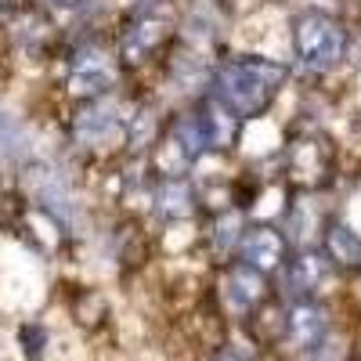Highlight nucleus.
I'll use <instances>...</instances> for the list:
<instances>
[{
	"instance_id": "423d86ee",
	"label": "nucleus",
	"mask_w": 361,
	"mask_h": 361,
	"mask_svg": "<svg viewBox=\"0 0 361 361\" xmlns=\"http://www.w3.org/2000/svg\"><path fill=\"white\" fill-rule=\"evenodd\" d=\"M238 253H243V264L253 271H271L286 264V238L275 228H250L238 238Z\"/></svg>"
},
{
	"instance_id": "4468645a",
	"label": "nucleus",
	"mask_w": 361,
	"mask_h": 361,
	"mask_svg": "<svg viewBox=\"0 0 361 361\" xmlns=\"http://www.w3.org/2000/svg\"><path fill=\"white\" fill-rule=\"evenodd\" d=\"M44 8H54V11H76V8H87L90 0H40Z\"/></svg>"
},
{
	"instance_id": "f257e3e1",
	"label": "nucleus",
	"mask_w": 361,
	"mask_h": 361,
	"mask_svg": "<svg viewBox=\"0 0 361 361\" xmlns=\"http://www.w3.org/2000/svg\"><path fill=\"white\" fill-rule=\"evenodd\" d=\"M286 83V66L271 62L260 54H243V58H228L214 76L217 102L235 116V119H253L271 102L279 98V90Z\"/></svg>"
},
{
	"instance_id": "6e6552de",
	"label": "nucleus",
	"mask_w": 361,
	"mask_h": 361,
	"mask_svg": "<svg viewBox=\"0 0 361 361\" xmlns=\"http://www.w3.org/2000/svg\"><path fill=\"white\" fill-rule=\"evenodd\" d=\"M325 333H329V314H325V307H318V304H296V307H293V314H289V340H293L296 347L314 350V347L325 340Z\"/></svg>"
},
{
	"instance_id": "f8f14e48",
	"label": "nucleus",
	"mask_w": 361,
	"mask_h": 361,
	"mask_svg": "<svg viewBox=\"0 0 361 361\" xmlns=\"http://www.w3.org/2000/svg\"><path fill=\"white\" fill-rule=\"evenodd\" d=\"M322 275H325L322 257L304 253V257H296V260L286 267V286H289V293H311V289L322 282Z\"/></svg>"
},
{
	"instance_id": "9b49d317",
	"label": "nucleus",
	"mask_w": 361,
	"mask_h": 361,
	"mask_svg": "<svg viewBox=\"0 0 361 361\" xmlns=\"http://www.w3.org/2000/svg\"><path fill=\"white\" fill-rule=\"evenodd\" d=\"M329 253L340 267H361V235L347 224H333L329 228Z\"/></svg>"
},
{
	"instance_id": "20e7f679",
	"label": "nucleus",
	"mask_w": 361,
	"mask_h": 361,
	"mask_svg": "<svg viewBox=\"0 0 361 361\" xmlns=\"http://www.w3.org/2000/svg\"><path fill=\"white\" fill-rule=\"evenodd\" d=\"M119 134H123V116H119L116 105L109 102H90L76 112L73 119V137L83 145V148H102L109 141H116Z\"/></svg>"
},
{
	"instance_id": "9d476101",
	"label": "nucleus",
	"mask_w": 361,
	"mask_h": 361,
	"mask_svg": "<svg viewBox=\"0 0 361 361\" xmlns=\"http://www.w3.org/2000/svg\"><path fill=\"white\" fill-rule=\"evenodd\" d=\"M156 202H159V217L177 221V217H188L192 209H195V206H192V202H195V192H192L188 180L170 177V180H163V188H159Z\"/></svg>"
},
{
	"instance_id": "2eb2a0df",
	"label": "nucleus",
	"mask_w": 361,
	"mask_h": 361,
	"mask_svg": "<svg viewBox=\"0 0 361 361\" xmlns=\"http://www.w3.org/2000/svg\"><path fill=\"white\" fill-rule=\"evenodd\" d=\"M214 361H253V357H250V354H243L238 347H224V350H221Z\"/></svg>"
},
{
	"instance_id": "f03ea898",
	"label": "nucleus",
	"mask_w": 361,
	"mask_h": 361,
	"mask_svg": "<svg viewBox=\"0 0 361 361\" xmlns=\"http://www.w3.org/2000/svg\"><path fill=\"white\" fill-rule=\"evenodd\" d=\"M293 47L296 58L307 73H329L343 62L347 54V29L340 18L325 15V11H307L296 18L293 29Z\"/></svg>"
},
{
	"instance_id": "0eeeda50",
	"label": "nucleus",
	"mask_w": 361,
	"mask_h": 361,
	"mask_svg": "<svg viewBox=\"0 0 361 361\" xmlns=\"http://www.w3.org/2000/svg\"><path fill=\"white\" fill-rule=\"evenodd\" d=\"M29 185H33L37 202L47 209L51 217H58V221H69L73 217V192H69L66 177L58 173V170H33Z\"/></svg>"
},
{
	"instance_id": "1a4fd4ad",
	"label": "nucleus",
	"mask_w": 361,
	"mask_h": 361,
	"mask_svg": "<svg viewBox=\"0 0 361 361\" xmlns=\"http://www.w3.org/2000/svg\"><path fill=\"white\" fill-rule=\"evenodd\" d=\"M260 293H264V279H260V271H253V267H235L231 275H228V304L243 314V311H250L257 300H260Z\"/></svg>"
},
{
	"instance_id": "39448f33",
	"label": "nucleus",
	"mask_w": 361,
	"mask_h": 361,
	"mask_svg": "<svg viewBox=\"0 0 361 361\" xmlns=\"http://www.w3.org/2000/svg\"><path fill=\"white\" fill-rule=\"evenodd\" d=\"M166 37H170V22L163 15H156V11H145V15H137L127 25L123 40H119V54H123V62L141 66V62H148V58L156 54V47Z\"/></svg>"
},
{
	"instance_id": "ddd939ff",
	"label": "nucleus",
	"mask_w": 361,
	"mask_h": 361,
	"mask_svg": "<svg viewBox=\"0 0 361 361\" xmlns=\"http://www.w3.org/2000/svg\"><path fill=\"white\" fill-rule=\"evenodd\" d=\"M29 152V145H25V130L15 123L11 116L0 112V156L4 159H22Z\"/></svg>"
},
{
	"instance_id": "7ed1b4c3",
	"label": "nucleus",
	"mask_w": 361,
	"mask_h": 361,
	"mask_svg": "<svg viewBox=\"0 0 361 361\" xmlns=\"http://www.w3.org/2000/svg\"><path fill=\"white\" fill-rule=\"evenodd\" d=\"M116 83V66L102 47H80L69 62V90L76 98H102Z\"/></svg>"
}]
</instances>
